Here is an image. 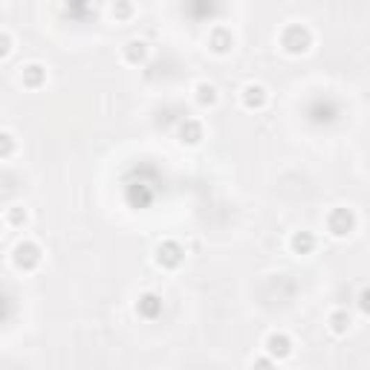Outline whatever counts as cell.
<instances>
[{
	"label": "cell",
	"mask_w": 370,
	"mask_h": 370,
	"mask_svg": "<svg viewBox=\"0 0 370 370\" xmlns=\"http://www.w3.org/2000/svg\"><path fill=\"white\" fill-rule=\"evenodd\" d=\"M17 151V142L9 131H0V160H9V156Z\"/></svg>",
	"instance_id": "2e32d148"
},
{
	"label": "cell",
	"mask_w": 370,
	"mask_h": 370,
	"mask_svg": "<svg viewBox=\"0 0 370 370\" xmlns=\"http://www.w3.org/2000/svg\"><path fill=\"white\" fill-rule=\"evenodd\" d=\"M208 49L215 52V56H228V52L235 49V35L228 26H215L208 32Z\"/></svg>",
	"instance_id": "8992f818"
},
{
	"label": "cell",
	"mask_w": 370,
	"mask_h": 370,
	"mask_svg": "<svg viewBox=\"0 0 370 370\" xmlns=\"http://www.w3.org/2000/svg\"><path fill=\"white\" fill-rule=\"evenodd\" d=\"M194 101L200 104V108H215L217 104V87L208 84V81H200L194 87Z\"/></svg>",
	"instance_id": "4fadbf2b"
},
{
	"label": "cell",
	"mask_w": 370,
	"mask_h": 370,
	"mask_svg": "<svg viewBox=\"0 0 370 370\" xmlns=\"http://www.w3.org/2000/svg\"><path fill=\"white\" fill-rule=\"evenodd\" d=\"M41 260H44V252L35 240H21L12 249V267L17 272H35L41 267Z\"/></svg>",
	"instance_id": "7a4b0ae2"
},
{
	"label": "cell",
	"mask_w": 370,
	"mask_h": 370,
	"mask_svg": "<svg viewBox=\"0 0 370 370\" xmlns=\"http://www.w3.org/2000/svg\"><path fill=\"white\" fill-rule=\"evenodd\" d=\"M353 228H356V215L350 208L339 205V208H333L330 215H327V232L333 237H347V235H353Z\"/></svg>",
	"instance_id": "277c9868"
},
{
	"label": "cell",
	"mask_w": 370,
	"mask_h": 370,
	"mask_svg": "<svg viewBox=\"0 0 370 370\" xmlns=\"http://www.w3.org/2000/svg\"><path fill=\"white\" fill-rule=\"evenodd\" d=\"M267 87L263 84H246L243 90H240V101H243V108L246 110H260V108H267Z\"/></svg>",
	"instance_id": "ba28073f"
},
{
	"label": "cell",
	"mask_w": 370,
	"mask_h": 370,
	"mask_svg": "<svg viewBox=\"0 0 370 370\" xmlns=\"http://www.w3.org/2000/svg\"><path fill=\"white\" fill-rule=\"evenodd\" d=\"M121 58H125L128 64H133V67L145 64V61H148V44H145V41H139V38L128 41L125 49H121Z\"/></svg>",
	"instance_id": "8fae6325"
},
{
	"label": "cell",
	"mask_w": 370,
	"mask_h": 370,
	"mask_svg": "<svg viewBox=\"0 0 370 370\" xmlns=\"http://www.w3.org/2000/svg\"><path fill=\"white\" fill-rule=\"evenodd\" d=\"M131 15H133L131 0H116V3H113V17H116V21H128Z\"/></svg>",
	"instance_id": "e0dca14e"
},
{
	"label": "cell",
	"mask_w": 370,
	"mask_h": 370,
	"mask_svg": "<svg viewBox=\"0 0 370 370\" xmlns=\"http://www.w3.org/2000/svg\"><path fill=\"white\" fill-rule=\"evenodd\" d=\"M359 310H362V312H367V289H362V292H359Z\"/></svg>",
	"instance_id": "d6986e66"
},
{
	"label": "cell",
	"mask_w": 370,
	"mask_h": 370,
	"mask_svg": "<svg viewBox=\"0 0 370 370\" xmlns=\"http://www.w3.org/2000/svg\"><path fill=\"white\" fill-rule=\"evenodd\" d=\"M263 350H267L275 362H284L292 356V339L287 333H269L267 342H263Z\"/></svg>",
	"instance_id": "5b68a950"
},
{
	"label": "cell",
	"mask_w": 370,
	"mask_h": 370,
	"mask_svg": "<svg viewBox=\"0 0 370 370\" xmlns=\"http://www.w3.org/2000/svg\"><path fill=\"white\" fill-rule=\"evenodd\" d=\"M9 52H12V35L0 29V58H6Z\"/></svg>",
	"instance_id": "ac0fdd59"
},
{
	"label": "cell",
	"mask_w": 370,
	"mask_h": 370,
	"mask_svg": "<svg viewBox=\"0 0 370 370\" xmlns=\"http://www.w3.org/2000/svg\"><path fill=\"white\" fill-rule=\"evenodd\" d=\"M69 3H73V6H84L87 0H67V6H69Z\"/></svg>",
	"instance_id": "ffe728a7"
},
{
	"label": "cell",
	"mask_w": 370,
	"mask_h": 370,
	"mask_svg": "<svg viewBox=\"0 0 370 370\" xmlns=\"http://www.w3.org/2000/svg\"><path fill=\"white\" fill-rule=\"evenodd\" d=\"M327 324H330V330L336 333V336H344V333L350 330V324H353V319H350V312H344V310H333Z\"/></svg>",
	"instance_id": "5bb4252c"
},
{
	"label": "cell",
	"mask_w": 370,
	"mask_h": 370,
	"mask_svg": "<svg viewBox=\"0 0 370 370\" xmlns=\"http://www.w3.org/2000/svg\"><path fill=\"white\" fill-rule=\"evenodd\" d=\"M315 235L312 232H295L292 237H289V249H292V255H312L315 252Z\"/></svg>",
	"instance_id": "7c38bea8"
},
{
	"label": "cell",
	"mask_w": 370,
	"mask_h": 370,
	"mask_svg": "<svg viewBox=\"0 0 370 370\" xmlns=\"http://www.w3.org/2000/svg\"><path fill=\"white\" fill-rule=\"evenodd\" d=\"M0 228H3V220H0Z\"/></svg>",
	"instance_id": "44dd1931"
},
{
	"label": "cell",
	"mask_w": 370,
	"mask_h": 370,
	"mask_svg": "<svg viewBox=\"0 0 370 370\" xmlns=\"http://www.w3.org/2000/svg\"><path fill=\"white\" fill-rule=\"evenodd\" d=\"M153 260H156V267L160 269H180L183 267V260H185V249L177 243V240H162L160 246L153 249Z\"/></svg>",
	"instance_id": "3957f363"
},
{
	"label": "cell",
	"mask_w": 370,
	"mask_h": 370,
	"mask_svg": "<svg viewBox=\"0 0 370 370\" xmlns=\"http://www.w3.org/2000/svg\"><path fill=\"white\" fill-rule=\"evenodd\" d=\"M177 136H180V142L183 145H200L203 142V125L197 119H185V121H180V131H177Z\"/></svg>",
	"instance_id": "30bf717a"
},
{
	"label": "cell",
	"mask_w": 370,
	"mask_h": 370,
	"mask_svg": "<svg viewBox=\"0 0 370 370\" xmlns=\"http://www.w3.org/2000/svg\"><path fill=\"white\" fill-rule=\"evenodd\" d=\"M280 49L287 52V56H304L312 47V32L304 26V24H289L280 29Z\"/></svg>",
	"instance_id": "6da1fadb"
},
{
	"label": "cell",
	"mask_w": 370,
	"mask_h": 370,
	"mask_svg": "<svg viewBox=\"0 0 370 370\" xmlns=\"http://www.w3.org/2000/svg\"><path fill=\"white\" fill-rule=\"evenodd\" d=\"M21 84L26 90H41L47 84V67L44 64H26L24 73H21Z\"/></svg>",
	"instance_id": "9c48e42d"
},
{
	"label": "cell",
	"mask_w": 370,
	"mask_h": 370,
	"mask_svg": "<svg viewBox=\"0 0 370 370\" xmlns=\"http://www.w3.org/2000/svg\"><path fill=\"white\" fill-rule=\"evenodd\" d=\"M26 220H29V215H26V208H24V205H12V208L6 211V223L15 226V228H24Z\"/></svg>",
	"instance_id": "9a60e30c"
},
{
	"label": "cell",
	"mask_w": 370,
	"mask_h": 370,
	"mask_svg": "<svg viewBox=\"0 0 370 370\" xmlns=\"http://www.w3.org/2000/svg\"><path fill=\"white\" fill-rule=\"evenodd\" d=\"M136 312H139V319L156 321L162 315V298L156 292H142V295H139V301H136Z\"/></svg>",
	"instance_id": "52a82bcc"
}]
</instances>
